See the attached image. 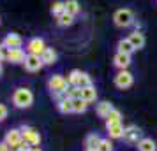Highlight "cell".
Listing matches in <instances>:
<instances>
[{
	"instance_id": "6da1fadb",
	"label": "cell",
	"mask_w": 157,
	"mask_h": 151,
	"mask_svg": "<svg viewBox=\"0 0 157 151\" xmlns=\"http://www.w3.org/2000/svg\"><path fill=\"white\" fill-rule=\"evenodd\" d=\"M48 90L51 92V97L55 100H62L69 90V83H67V77H64L62 74H53L50 79H48Z\"/></svg>"
},
{
	"instance_id": "7a4b0ae2",
	"label": "cell",
	"mask_w": 157,
	"mask_h": 151,
	"mask_svg": "<svg viewBox=\"0 0 157 151\" xmlns=\"http://www.w3.org/2000/svg\"><path fill=\"white\" fill-rule=\"evenodd\" d=\"M13 104L14 107L18 109H27L34 104V93L30 88H25V86H20L14 90L13 93Z\"/></svg>"
},
{
	"instance_id": "3957f363",
	"label": "cell",
	"mask_w": 157,
	"mask_h": 151,
	"mask_svg": "<svg viewBox=\"0 0 157 151\" xmlns=\"http://www.w3.org/2000/svg\"><path fill=\"white\" fill-rule=\"evenodd\" d=\"M134 13L131 9L124 7V9H118L117 13L113 14V23L118 27V28H129L134 25Z\"/></svg>"
},
{
	"instance_id": "277c9868",
	"label": "cell",
	"mask_w": 157,
	"mask_h": 151,
	"mask_svg": "<svg viewBox=\"0 0 157 151\" xmlns=\"http://www.w3.org/2000/svg\"><path fill=\"white\" fill-rule=\"evenodd\" d=\"M67 83H69V86L83 88L86 84H92V77L86 72H81L79 69H74V70H71L67 74Z\"/></svg>"
},
{
	"instance_id": "5b68a950",
	"label": "cell",
	"mask_w": 157,
	"mask_h": 151,
	"mask_svg": "<svg viewBox=\"0 0 157 151\" xmlns=\"http://www.w3.org/2000/svg\"><path fill=\"white\" fill-rule=\"evenodd\" d=\"M134 83V76L125 69V70H118L115 74V86L118 90H127V88L132 86Z\"/></svg>"
},
{
	"instance_id": "8992f818",
	"label": "cell",
	"mask_w": 157,
	"mask_h": 151,
	"mask_svg": "<svg viewBox=\"0 0 157 151\" xmlns=\"http://www.w3.org/2000/svg\"><path fill=\"white\" fill-rule=\"evenodd\" d=\"M21 135H23V141H27V142L30 144V146H39L41 144V134L37 132L34 127H29V125H23L21 128Z\"/></svg>"
},
{
	"instance_id": "52a82bcc",
	"label": "cell",
	"mask_w": 157,
	"mask_h": 151,
	"mask_svg": "<svg viewBox=\"0 0 157 151\" xmlns=\"http://www.w3.org/2000/svg\"><path fill=\"white\" fill-rule=\"evenodd\" d=\"M46 48H48V46L44 42V39H41V37H32L29 42H27L25 51H27L29 55H37V56H41Z\"/></svg>"
},
{
	"instance_id": "ba28073f",
	"label": "cell",
	"mask_w": 157,
	"mask_h": 151,
	"mask_svg": "<svg viewBox=\"0 0 157 151\" xmlns=\"http://www.w3.org/2000/svg\"><path fill=\"white\" fill-rule=\"evenodd\" d=\"M21 141H23V135H21V130L20 128H11L7 134H6V137H4V142L7 144V146H11L13 151L20 146Z\"/></svg>"
},
{
	"instance_id": "9c48e42d",
	"label": "cell",
	"mask_w": 157,
	"mask_h": 151,
	"mask_svg": "<svg viewBox=\"0 0 157 151\" xmlns=\"http://www.w3.org/2000/svg\"><path fill=\"white\" fill-rule=\"evenodd\" d=\"M23 65H25V70L27 72H39L44 67L41 56H37V55H29V53H27V58H25Z\"/></svg>"
},
{
	"instance_id": "30bf717a",
	"label": "cell",
	"mask_w": 157,
	"mask_h": 151,
	"mask_svg": "<svg viewBox=\"0 0 157 151\" xmlns=\"http://www.w3.org/2000/svg\"><path fill=\"white\" fill-rule=\"evenodd\" d=\"M122 139L129 144H138L140 139H141V132H140L138 127L129 125V127H125V130H124V137H122Z\"/></svg>"
},
{
	"instance_id": "8fae6325",
	"label": "cell",
	"mask_w": 157,
	"mask_h": 151,
	"mask_svg": "<svg viewBox=\"0 0 157 151\" xmlns=\"http://www.w3.org/2000/svg\"><path fill=\"white\" fill-rule=\"evenodd\" d=\"M131 55H125V53H120V51H117L113 56V65L118 69V70H125L129 69V65H131Z\"/></svg>"
},
{
	"instance_id": "7c38bea8",
	"label": "cell",
	"mask_w": 157,
	"mask_h": 151,
	"mask_svg": "<svg viewBox=\"0 0 157 151\" xmlns=\"http://www.w3.org/2000/svg\"><path fill=\"white\" fill-rule=\"evenodd\" d=\"M127 39L131 41V44H132V48H134L136 51L141 49V48H145V42H147L145 34H143L141 30H134V32H131Z\"/></svg>"
},
{
	"instance_id": "4fadbf2b",
	"label": "cell",
	"mask_w": 157,
	"mask_h": 151,
	"mask_svg": "<svg viewBox=\"0 0 157 151\" xmlns=\"http://www.w3.org/2000/svg\"><path fill=\"white\" fill-rule=\"evenodd\" d=\"M25 58H27V51L23 49V48H13V49L9 51L7 62L13 65H18V63H23Z\"/></svg>"
},
{
	"instance_id": "5bb4252c",
	"label": "cell",
	"mask_w": 157,
	"mask_h": 151,
	"mask_svg": "<svg viewBox=\"0 0 157 151\" xmlns=\"http://www.w3.org/2000/svg\"><path fill=\"white\" fill-rule=\"evenodd\" d=\"M2 42L6 44L7 48H21L23 46V37L20 35V34H14V32H11V34H7V35L4 37V41Z\"/></svg>"
},
{
	"instance_id": "9a60e30c",
	"label": "cell",
	"mask_w": 157,
	"mask_h": 151,
	"mask_svg": "<svg viewBox=\"0 0 157 151\" xmlns=\"http://www.w3.org/2000/svg\"><path fill=\"white\" fill-rule=\"evenodd\" d=\"M106 130H108V137L109 139H122L125 127L120 121V123H113V125H106Z\"/></svg>"
},
{
	"instance_id": "2e32d148",
	"label": "cell",
	"mask_w": 157,
	"mask_h": 151,
	"mask_svg": "<svg viewBox=\"0 0 157 151\" xmlns=\"http://www.w3.org/2000/svg\"><path fill=\"white\" fill-rule=\"evenodd\" d=\"M81 99L88 104H92V102L97 100V90L94 84H86V86L81 88Z\"/></svg>"
},
{
	"instance_id": "e0dca14e",
	"label": "cell",
	"mask_w": 157,
	"mask_h": 151,
	"mask_svg": "<svg viewBox=\"0 0 157 151\" xmlns=\"http://www.w3.org/2000/svg\"><path fill=\"white\" fill-rule=\"evenodd\" d=\"M113 104L111 102H108V100H102V102H99L97 106H95V113H97V116L99 118H102V120H106L108 116H109V113L113 111Z\"/></svg>"
},
{
	"instance_id": "ac0fdd59",
	"label": "cell",
	"mask_w": 157,
	"mask_h": 151,
	"mask_svg": "<svg viewBox=\"0 0 157 151\" xmlns=\"http://www.w3.org/2000/svg\"><path fill=\"white\" fill-rule=\"evenodd\" d=\"M136 146H138L140 151H157V144L154 142V139H150V137H141L140 142L136 144Z\"/></svg>"
},
{
	"instance_id": "d6986e66",
	"label": "cell",
	"mask_w": 157,
	"mask_h": 151,
	"mask_svg": "<svg viewBox=\"0 0 157 151\" xmlns=\"http://www.w3.org/2000/svg\"><path fill=\"white\" fill-rule=\"evenodd\" d=\"M57 58H58V55H57V51L53 49V48H46L44 53L41 55V60H43L44 65H53L55 62H57Z\"/></svg>"
},
{
	"instance_id": "ffe728a7",
	"label": "cell",
	"mask_w": 157,
	"mask_h": 151,
	"mask_svg": "<svg viewBox=\"0 0 157 151\" xmlns=\"http://www.w3.org/2000/svg\"><path fill=\"white\" fill-rule=\"evenodd\" d=\"M64 7H65V13H69L71 16H76L81 13V5H79L78 0H65Z\"/></svg>"
},
{
	"instance_id": "44dd1931",
	"label": "cell",
	"mask_w": 157,
	"mask_h": 151,
	"mask_svg": "<svg viewBox=\"0 0 157 151\" xmlns=\"http://www.w3.org/2000/svg\"><path fill=\"white\" fill-rule=\"evenodd\" d=\"M117 51H120V53H125V55H132L136 49L132 48L131 41H129L127 37H125V39H120V41H118V44H117Z\"/></svg>"
},
{
	"instance_id": "7402d4cb",
	"label": "cell",
	"mask_w": 157,
	"mask_h": 151,
	"mask_svg": "<svg viewBox=\"0 0 157 151\" xmlns=\"http://www.w3.org/2000/svg\"><path fill=\"white\" fill-rule=\"evenodd\" d=\"M57 109L62 113V114H69V113H72V100L69 99V97H64L62 100L57 102Z\"/></svg>"
},
{
	"instance_id": "603a6c76",
	"label": "cell",
	"mask_w": 157,
	"mask_h": 151,
	"mask_svg": "<svg viewBox=\"0 0 157 151\" xmlns=\"http://www.w3.org/2000/svg\"><path fill=\"white\" fill-rule=\"evenodd\" d=\"M101 139H102V137H99L97 134H88V135L85 137V148L86 149H97Z\"/></svg>"
},
{
	"instance_id": "cb8c5ba5",
	"label": "cell",
	"mask_w": 157,
	"mask_h": 151,
	"mask_svg": "<svg viewBox=\"0 0 157 151\" xmlns=\"http://www.w3.org/2000/svg\"><path fill=\"white\" fill-rule=\"evenodd\" d=\"M57 18V25L58 27H71L72 23H74V16H71L69 13H62V14H58V16H55Z\"/></svg>"
},
{
	"instance_id": "d4e9b609",
	"label": "cell",
	"mask_w": 157,
	"mask_h": 151,
	"mask_svg": "<svg viewBox=\"0 0 157 151\" xmlns=\"http://www.w3.org/2000/svg\"><path fill=\"white\" fill-rule=\"evenodd\" d=\"M71 100H72V113L81 114V113H85L86 107H88V102H85L83 99H71Z\"/></svg>"
},
{
	"instance_id": "484cf974",
	"label": "cell",
	"mask_w": 157,
	"mask_h": 151,
	"mask_svg": "<svg viewBox=\"0 0 157 151\" xmlns=\"http://www.w3.org/2000/svg\"><path fill=\"white\" fill-rule=\"evenodd\" d=\"M120 121H122V113L118 109H113L109 113V116L106 118V125H113V123H120Z\"/></svg>"
},
{
	"instance_id": "4316f807",
	"label": "cell",
	"mask_w": 157,
	"mask_h": 151,
	"mask_svg": "<svg viewBox=\"0 0 157 151\" xmlns=\"http://www.w3.org/2000/svg\"><path fill=\"white\" fill-rule=\"evenodd\" d=\"M64 11H65V7H64V2H60V0H55V2L51 4V14H53V16L62 14Z\"/></svg>"
},
{
	"instance_id": "83f0119b",
	"label": "cell",
	"mask_w": 157,
	"mask_h": 151,
	"mask_svg": "<svg viewBox=\"0 0 157 151\" xmlns=\"http://www.w3.org/2000/svg\"><path fill=\"white\" fill-rule=\"evenodd\" d=\"M97 151H113V142L109 141V137L108 139H101L99 146H97Z\"/></svg>"
},
{
	"instance_id": "f1b7e54d",
	"label": "cell",
	"mask_w": 157,
	"mask_h": 151,
	"mask_svg": "<svg viewBox=\"0 0 157 151\" xmlns=\"http://www.w3.org/2000/svg\"><path fill=\"white\" fill-rule=\"evenodd\" d=\"M65 97H69V99H81V88L79 86H69Z\"/></svg>"
},
{
	"instance_id": "f546056e",
	"label": "cell",
	"mask_w": 157,
	"mask_h": 151,
	"mask_svg": "<svg viewBox=\"0 0 157 151\" xmlns=\"http://www.w3.org/2000/svg\"><path fill=\"white\" fill-rule=\"evenodd\" d=\"M9 51H11V48H7V46H6L4 42L0 44V62H7Z\"/></svg>"
},
{
	"instance_id": "4dcf8cb0",
	"label": "cell",
	"mask_w": 157,
	"mask_h": 151,
	"mask_svg": "<svg viewBox=\"0 0 157 151\" xmlns=\"http://www.w3.org/2000/svg\"><path fill=\"white\" fill-rule=\"evenodd\" d=\"M7 114H9L7 106H6V104H0V123H2V121H6Z\"/></svg>"
},
{
	"instance_id": "1f68e13d",
	"label": "cell",
	"mask_w": 157,
	"mask_h": 151,
	"mask_svg": "<svg viewBox=\"0 0 157 151\" xmlns=\"http://www.w3.org/2000/svg\"><path fill=\"white\" fill-rule=\"evenodd\" d=\"M32 148H34V146H30V144L27 142V141H21V142H20V146H18V148H16L14 151H30Z\"/></svg>"
},
{
	"instance_id": "d6a6232c",
	"label": "cell",
	"mask_w": 157,
	"mask_h": 151,
	"mask_svg": "<svg viewBox=\"0 0 157 151\" xmlns=\"http://www.w3.org/2000/svg\"><path fill=\"white\" fill-rule=\"evenodd\" d=\"M0 151H13V149H11V146H7V144L2 141V142H0Z\"/></svg>"
},
{
	"instance_id": "836d02e7",
	"label": "cell",
	"mask_w": 157,
	"mask_h": 151,
	"mask_svg": "<svg viewBox=\"0 0 157 151\" xmlns=\"http://www.w3.org/2000/svg\"><path fill=\"white\" fill-rule=\"evenodd\" d=\"M132 27H134L136 30H140V28H141V23H138V21H134V25H132Z\"/></svg>"
},
{
	"instance_id": "e575fe53",
	"label": "cell",
	"mask_w": 157,
	"mask_h": 151,
	"mask_svg": "<svg viewBox=\"0 0 157 151\" xmlns=\"http://www.w3.org/2000/svg\"><path fill=\"white\" fill-rule=\"evenodd\" d=\"M30 151H43V149H41L39 146H36V148H32V149H30Z\"/></svg>"
},
{
	"instance_id": "d590c367",
	"label": "cell",
	"mask_w": 157,
	"mask_h": 151,
	"mask_svg": "<svg viewBox=\"0 0 157 151\" xmlns=\"http://www.w3.org/2000/svg\"><path fill=\"white\" fill-rule=\"evenodd\" d=\"M2 72H4V65H2V62H0V76H2Z\"/></svg>"
},
{
	"instance_id": "8d00e7d4",
	"label": "cell",
	"mask_w": 157,
	"mask_h": 151,
	"mask_svg": "<svg viewBox=\"0 0 157 151\" xmlns=\"http://www.w3.org/2000/svg\"><path fill=\"white\" fill-rule=\"evenodd\" d=\"M86 151H97V149H86Z\"/></svg>"
},
{
	"instance_id": "74e56055",
	"label": "cell",
	"mask_w": 157,
	"mask_h": 151,
	"mask_svg": "<svg viewBox=\"0 0 157 151\" xmlns=\"http://www.w3.org/2000/svg\"><path fill=\"white\" fill-rule=\"evenodd\" d=\"M0 23H2V20H0Z\"/></svg>"
}]
</instances>
